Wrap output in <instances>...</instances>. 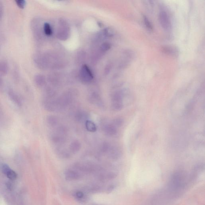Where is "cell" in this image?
<instances>
[{"label": "cell", "mask_w": 205, "mask_h": 205, "mask_svg": "<svg viewBox=\"0 0 205 205\" xmlns=\"http://www.w3.org/2000/svg\"><path fill=\"white\" fill-rule=\"evenodd\" d=\"M159 20L160 25L164 29L168 30L171 26V22L169 16L164 10L160 11L159 14Z\"/></svg>", "instance_id": "1"}, {"label": "cell", "mask_w": 205, "mask_h": 205, "mask_svg": "<svg viewBox=\"0 0 205 205\" xmlns=\"http://www.w3.org/2000/svg\"><path fill=\"white\" fill-rule=\"evenodd\" d=\"M80 78L84 82L90 83L93 78V75L91 70L86 65H84L82 67L80 72Z\"/></svg>", "instance_id": "2"}, {"label": "cell", "mask_w": 205, "mask_h": 205, "mask_svg": "<svg viewBox=\"0 0 205 205\" xmlns=\"http://www.w3.org/2000/svg\"><path fill=\"white\" fill-rule=\"evenodd\" d=\"M65 176L66 180L70 181L80 179L82 176L81 174L78 171L69 169L65 172Z\"/></svg>", "instance_id": "3"}, {"label": "cell", "mask_w": 205, "mask_h": 205, "mask_svg": "<svg viewBox=\"0 0 205 205\" xmlns=\"http://www.w3.org/2000/svg\"><path fill=\"white\" fill-rule=\"evenodd\" d=\"M109 156L111 159L114 160H118L121 156V151L118 148L114 147H110L107 151Z\"/></svg>", "instance_id": "4"}, {"label": "cell", "mask_w": 205, "mask_h": 205, "mask_svg": "<svg viewBox=\"0 0 205 205\" xmlns=\"http://www.w3.org/2000/svg\"><path fill=\"white\" fill-rule=\"evenodd\" d=\"M104 132L107 136H113L116 134V127L112 124H108L103 127Z\"/></svg>", "instance_id": "5"}, {"label": "cell", "mask_w": 205, "mask_h": 205, "mask_svg": "<svg viewBox=\"0 0 205 205\" xmlns=\"http://www.w3.org/2000/svg\"><path fill=\"white\" fill-rule=\"evenodd\" d=\"M116 176L117 174L115 172H109L99 175L98 178L101 181H107L114 179Z\"/></svg>", "instance_id": "6"}, {"label": "cell", "mask_w": 205, "mask_h": 205, "mask_svg": "<svg viewBox=\"0 0 205 205\" xmlns=\"http://www.w3.org/2000/svg\"><path fill=\"white\" fill-rule=\"evenodd\" d=\"M81 144L78 140L73 141L70 145V149L72 153L75 154L79 151L81 148Z\"/></svg>", "instance_id": "7"}, {"label": "cell", "mask_w": 205, "mask_h": 205, "mask_svg": "<svg viewBox=\"0 0 205 205\" xmlns=\"http://www.w3.org/2000/svg\"><path fill=\"white\" fill-rule=\"evenodd\" d=\"M123 96L124 94L121 91H119L115 92L112 96V102H122Z\"/></svg>", "instance_id": "8"}, {"label": "cell", "mask_w": 205, "mask_h": 205, "mask_svg": "<svg viewBox=\"0 0 205 205\" xmlns=\"http://www.w3.org/2000/svg\"><path fill=\"white\" fill-rule=\"evenodd\" d=\"M85 127H86L87 130L90 132H96L97 130V127L96 125L93 122L91 121H86L85 122Z\"/></svg>", "instance_id": "9"}, {"label": "cell", "mask_w": 205, "mask_h": 205, "mask_svg": "<svg viewBox=\"0 0 205 205\" xmlns=\"http://www.w3.org/2000/svg\"><path fill=\"white\" fill-rule=\"evenodd\" d=\"M35 82L38 87L43 86L45 84V79L44 76L41 75H38L35 77Z\"/></svg>", "instance_id": "10"}, {"label": "cell", "mask_w": 205, "mask_h": 205, "mask_svg": "<svg viewBox=\"0 0 205 205\" xmlns=\"http://www.w3.org/2000/svg\"><path fill=\"white\" fill-rule=\"evenodd\" d=\"M47 122L49 125L52 127L56 126L58 123V119L54 115H49L47 118Z\"/></svg>", "instance_id": "11"}, {"label": "cell", "mask_w": 205, "mask_h": 205, "mask_svg": "<svg viewBox=\"0 0 205 205\" xmlns=\"http://www.w3.org/2000/svg\"><path fill=\"white\" fill-rule=\"evenodd\" d=\"M43 30L44 33L46 35L50 36L52 34V30L50 24L47 23H46L44 24L43 26Z\"/></svg>", "instance_id": "12"}, {"label": "cell", "mask_w": 205, "mask_h": 205, "mask_svg": "<svg viewBox=\"0 0 205 205\" xmlns=\"http://www.w3.org/2000/svg\"><path fill=\"white\" fill-rule=\"evenodd\" d=\"M143 20L145 25L147 29L150 31H152L153 30V25L148 18H147L145 16H143Z\"/></svg>", "instance_id": "13"}, {"label": "cell", "mask_w": 205, "mask_h": 205, "mask_svg": "<svg viewBox=\"0 0 205 205\" xmlns=\"http://www.w3.org/2000/svg\"><path fill=\"white\" fill-rule=\"evenodd\" d=\"M90 101L91 103L93 104H98L101 102V99L98 95L96 93H93L90 97Z\"/></svg>", "instance_id": "14"}, {"label": "cell", "mask_w": 205, "mask_h": 205, "mask_svg": "<svg viewBox=\"0 0 205 205\" xmlns=\"http://www.w3.org/2000/svg\"><path fill=\"white\" fill-rule=\"evenodd\" d=\"M86 118V114L83 112H79L76 114L75 118L78 122H81L85 120Z\"/></svg>", "instance_id": "15"}, {"label": "cell", "mask_w": 205, "mask_h": 205, "mask_svg": "<svg viewBox=\"0 0 205 205\" xmlns=\"http://www.w3.org/2000/svg\"><path fill=\"white\" fill-rule=\"evenodd\" d=\"M74 195L75 198L78 201H83L85 199V194L81 191H76Z\"/></svg>", "instance_id": "16"}, {"label": "cell", "mask_w": 205, "mask_h": 205, "mask_svg": "<svg viewBox=\"0 0 205 205\" xmlns=\"http://www.w3.org/2000/svg\"><path fill=\"white\" fill-rule=\"evenodd\" d=\"M5 174L7 176V177L9 179H12V180H14V179H16L17 177L16 173L14 171L11 170V169L8 170Z\"/></svg>", "instance_id": "17"}, {"label": "cell", "mask_w": 205, "mask_h": 205, "mask_svg": "<svg viewBox=\"0 0 205 205\" xmlns=\"http://www.w3.org/2000/svg\"><path fill=\"white\" fill-rule=\"evenodd\" d=\"M8 71V66L7 64L4 62H0V73L5 74Z\"/></svg>", "instance_id": "18"}, {"label": "cell", "mask_w": 205, "mask_h": 205, "mask_svg": "<svg viewBox=\"0 0 205 205\" xmlns=\"http://www.w3.org/2000/svg\"><path fill=\"white\" fill-rule=\"evenodd\" d=\"M124 106L122 102H112V108L115 111H120Z\"/></svg>", "instance_id": "19"}, {"label": "cell", "mask_w": 205, "mask_h": 205, "mask_svg": "<svg viewBox=\"0 0 205 205\" xmlns=\"http://www.w3.org/2000/svg\"><path fill=\"white\" fill-rule=\"evenodd\" d=\"M113 123L115 126L120 127L124 124V120L121 118H117L113 120Z\"/></svg>", "instance_id": "20"}, {"label": "cell", "mask_w": 205, "mask_h": 205, "mask_svg": "<svg viewBox=\"0 0 205 205\" xmlns=\"http://www.w3.org/2000/svg\"><path fill=\"white\" fill-rule=\"evenodd\" d=\"M58 152L59 153V156L63 158H67L69 157L70 156L69 154L66 150H60V151H58Z\"/></svg>", "instance_id": "21"}, {"label": "cell", "mask_w": 205, "mask_h": 205, "mask_svg": "<svg viewBox=\"0 0 205 205\" xmlns=\"http://www.w3.org/2000/svg\"><path fill=\"white\" fill-rule=\"evenodd\" d=\"M163 51L167 54H174L176 51L172 48L170 47H165L163 48Z\"/></svg>", "instance_id": "22"}, {"label": "cell", "mask_w": 205, "mask_h": 205, "mask_svg": "<svg viewBox=\"0 0 205 205\" xmlns=\"http://www.w3.org/2000/svg\"><path fill=\"white\" fill-rule=\"evenodd\" d=\"M111 48V45L108 43H103L101 46V50L102 51L106 52L108 51Z\"/></svg>", "instance_id": "23"}, {"label": "cell", "mask_w": 205, "mask_h": 205, "mask_svg": "<svg viewBox=\"0 0 205 205\" xmlns=\"http://www.w3.org/2000/svg\"><path fill=\"white\" fill-rule=\"evenodd\" d=\"M88 190L91 192H97L100 191L101 188L99 185H94L90 187Z\"/></svg>", "instance_id": "24"}, {"label": "cell", "mask_w": 205, "mask_h": 205, "mask_svg": "<svg viewBox=\"0 0 205 205\" xmlns=\"http://www.w3.org/2000/svg\"><path fill=\"white\" fill-rule=\"evenodd\" d=\"M103 33L105 36H107V37H111L113 36V32L110 29L107 28L104 30Z\"/></svg>", "instance_id": "25"}, {"label": "cell", "mask_w": 205, "mask_h": 205, "mask_svg": "<svg viewBox=\"0 0 205 205\" xmlns=\"http://www.w3.org/2000/svg\"><path fill=\"white\" fill-rule=\"evenodd\" d=\"M15 2L17 5L21 8H24L26 5V2L24 0H17V1H16Z\"/></svg>", "instance_id": "26"}, {"label": "cell", "mask_w": 205, "mask_h": 205, "mask_svg": "<svg viewBox=\"0 0 205 205\" xmlns=\"http://www.w3.org/2000/svg\"><path fill=\"white\" fill-rule=\"evenodd\" d=\"M115 188V185L114 184H111L108 187L107 189V192L109 193L113 191Z\"/></svg>", "instance_id": "27"}, {"label": "cell", "mask_w": 205, "mask_h": 205, "mask_svg": "<svg viewBox=\"0 0 205 205\" xmlns=\"http://www.w3.org/2000/svg\"><path fill=\"white\" fill-rule=\"evenodd\" d=\"M2 5H1V4H0V18H1V17H2Z\"/></svg>", "instance_id": "28"}]
</instances>
